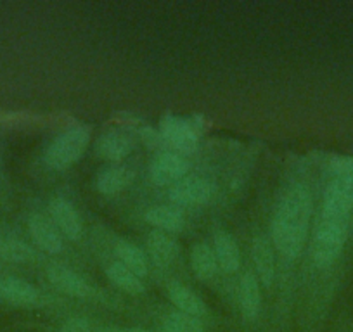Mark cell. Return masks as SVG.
Instances as JSON below:
<instances>
[{
    "mask_svg": "<svg viewBox=\"0 0 353 332\" xmlns=\"http://www.w3.org/2000/svg\"><path fill=\"white\" fill-rule=\"evenodd\" d=\"M237 303L244 320H254L261 310L260 280L251 272L244 273L237 286Z\"/></svg>",
    "mask_w": 353,
    "mask_h": 332,
    "instance_id": "5bb4252c",
    "label": "cell"
},
{
    "mask_svg": "<svg viewBox=\"0 0 353 332\" xmlns=\"http://www.w3.org/2000/svg\"><path fill=\"white\" fill-rule=\"evenodd\" d=\"M251 256H253L256 279L263 287H272L276 282V256H274V244L263 236H256L251 244Z\"/></svg>",
    "mask_w": 353,
    "mask_h": 332,
    "instance_id": "ba28073f",
    "label": "cell"
},
{
    "mask_svg": "<svg viewBox=\"0 0 353 332\" xmlns=\"http://www.w3.org/2000/svg\"><path fill=\"white\" fill-rule=\"evenodd\" d=\"M170 301L176 307V310L185 315H191L194 318H201L206 315V303L201 300V296L189 289L188 286L181 282H170L166 286Z\"/></svg>",
    "mask_w": 353,
    "mask_h": 332,
    "instance_id": "e0dca14e",
    "label": "cell"
},
{
    "mask_svg": "<svg viewBox=\"0 0 353 332\" xmlns=\"http://www.w3.org/2000/svg\"><path fill=\"white\" fill-rule=\"evenodd\" d=\"M90 128L87 125H77L57 135L43 152V161L50 170H66L80 161L90 144Z\"/></svg>",
    "mask_w": 353,
    "mask_h": 332,
    "instance_id": "7a4b0ae2",
    "label": "cell"
},
{
    "mask_svg": "<svg viewBox=\"0 0 353 332\" xmlns=\"http://www.w3.org/2000/svg\"><path fill=\"white\" fill-rule=\"evenodd\" d=\"M118 332H151V331H145V329H141V327H128V329H121V331Z\"/></svg>",
    "mask_w": 353,
    "mask_h": 332,
    "instance_id": "4316f807",
    "label": "cell"
},
{
    "mask_svg": "<svg viewBox=\"0 0 353 332\" xmlns=\"http://www.w3.org/2000/svg\"><path fill=\"white\" fill-rule=\"evenodd\" d=\"M106 276L118 289L125 291L127 294H142L145 291L144 282H142L141 277L135 276L134 272L127 269V267L121 265L120 262H113L110 267L106 269Z\"/></svg>",
    "mask_w": 353,
    "mask_h": 332,
    "instance_id": "7402d4cb",
    "label": "cell"
},
{
    "mask_svg": "<svg viewBox=\"0 0 353 332\" xmlns=\"http://www.w3.org/2000/svg\"><path fill=\"white\" fill-rule=\"evenodd\" d=\"M145 246H148L149 258L158 267H170L181 253L179 242L170 234L161 232V230H151L148 234Z\"/></svg>",
    "mask_w": 353,
    "mask_h": 332,
    "instance_id": "9a60e30c",
    "label": "cell"
},
{
    "mask_svg": "<svg viewBox=\"0 0 353 332\" xmlns=\"http://www.w3.org/2000/svg\"><path fill=\"white\" fill-rule=\"evenodd\" d=\"M191 269L199 280H210L219 272L213 247L206 242H196L191 247Z\"/></svg>",
    "mask_w": 353,
    "mask_h": 332,
    "instance_id": "44dd1931",
    "label": "cell"
},
{
    "mask_svg": "<svg viewBox=\"0 0 353 332\" xmlns=\"http://www.w3.org/2000/svg\"><path fill=\"white\" fill-rule=\"evenodd\" d=\"M59 332H92V331H90V325H88V322L85 320V318L73 317L61 325Z\"/></svg>",
    "mask_w": 353,
    "mask_h": 332,
    "instance_id": "d4e9b609",
    "label": "cell"
},
{
    "mask_svg": "<svg viewBox=\"0 0 353 332\" xmlns=\"http://www.w3.org/2000/svg\"><path fill=\"white\" fill-rule=\"evenodd\" d=\"M28 230L32 239L42 251L50 253V255L63 251V236L50 218L35 213L28 218Z\"/></svg>",
    "mask_w": 353,
    "mask_h": 332,
    "instance_id": "30bf717a",
    "label": "cell"
},
{
    "mask_svg": "<svg viewBox=\"0 0 353 332\" xmlns=\"http://www.w3.org/2000/svg\"><path fill=\"white\" fill-rule=\"evenodd\" d=\"M114 253L118 256V262L123 267H127L130 272H134L137 277H145L149 273V256L144 249L135 246L134 242L127 239L118 240L114 246Z\"/></svg>",
    "mask_w": 353,
    "mask_h": 332,
    "instance_id": "d6986e66",
    "label": "cell"
},
{
    "mask_svg": "<svg viewBox=\"0 0 353 332\" xmlns=\"http://www.w3.org/2000/svg\"><path fill=\"white\" fill-rule=\"evenodd\" d=\"M332 170H334V174H353V156L334 159Z\"/></svg>",
    "mask_w": 353,
    "mask_h": 332,
    "instance_id": "484cf974",
    "label": "cell"
},
{
    "mask_svg": "<svg viewBox=\"0 0 353 332\" xmlns=\"http://www.w3.org/2000/svg\"><path fill=\"white\" fill-rule=\"evenodd\" d=\"M132 174L125 166H106L97 174L96 187L103 196H117L130 185Z\"/></svg>",
    "mask_w": 353,
    "mask_h": 332,
    "instance_id": "ffe728a7",
    "label": "cell"
},
{
    "mask_svg": "<svg viewBox=\"0 0 353 332\" xmlns=\"http://www.w3.org/2000/svg\"><path fill=\"white\" fill-rule=\"evenodd\" d=\"M314 201L303 184H294L281 196L272 216V244L288 260H296L303 251L310 229Z\"/></svg>",
    "mask_w": 353,
    "mask_h": 332,
    "instance_id": "6da1fadb",
    "label": "cell"
},
{
    "mask_svg": "<svg viewBox=\"0 0 353 332\" xmlns=\"http://www.w3.org/2000/svg\"><path fill=\"white\" fill-rule=\"evenodd\" d=\"M213 251H215L219 269L225 273H236L241 267V249L236 239L227 230H219L213 236Z\"/></svg>",
    "mask_w": 353,
    "mask_h": 332,
    "instance_id": "2e32d148",
    "label": "cell"
},
{
    "mask_svg": "<svg viewBox=\"0 0 353 332\" xmlns=\"http://www.w3.org/2000/svg\"><path fill=\"white\" fill-rule=\"evenodd\" d=\"M151 178L156 185H175L176 182H181L185 178L191 170V163L188 158L176 152H159L151 163Z\"/></svg>",
    "mask_w": 353,
    "mask_h": 332,
    "instance_id": "8992f818",
    "label": "cell"
},
{
    "mask_svg": "<svg viewBox=\"0 0 353 332\" xmlns=\"http://www.w3.org/2000/svg\"><path fill=\"white\" fill-rule=\"evenodd\" d=\"M135 147L134 135L125 130H110L97 138V154L108 161H123Z\"/></svg>",
    "mask_w": 353,
    "mask_h": 332,
    "instance_id": "4fadbf2b",
    "label": "cell"
},
{
    "mask_svg": "<svg viewBox=\"0 0 353 332\" xmlns=\"http://www.w3.org/2000/svg\"><path fill=\"white\" fill-rule=\"evenodd\" d=\"M348 234L346 220L321 216L314 240H312V260L319 269L332 265L341 255Z\"/></svg>",
    "mask_w": 353,
    "mask_h": 332,
    "instance_id": "3957f363",
    "label": "cell"
},
{
    "mask_svg": "<svg viewBox=\"0 0 353 332\" xmlns=\"http://www.w3.org/2000/svg\"><path fill=\"white\" fill-rule=\"evenodd\" d=\"M163 332H205L199 318L182 311H172L163 318Z\"/></svg>",
    "mask_w": 353,
    "mask_h": 332,
    "instance_id": "cb8c5ba5",
    "label": "cell"
},
{
    "mask_svg": "<svg viewBox=\"0 0 353 332\" xmlns=\"http://www.w3.org/2000/svg\"><path fill=\"white\" fill-rule=\"evenodd\" d=\"M353 208V174H336L329 182L322 203V216L348 220Z\"/></svg>",
    "mask_w": 353,
    "mask_h": 332,
    "instance_id": "277c9868",
    "label": "cell"
},
{
    "mask_svg": "<svg viewBox=\"0 0 353 332\" xmlns=\"http://www.w3.org/2000/svg\"><path fill=\"white\" fill-rule=\"evenodd\" d=\"M145 222L154 227V230H161L165 234H179L184 229L185 216L175 206H152L145 213Z\"/></svg>",
    "mask_w": 353,
    "mask_h": 332,
    "instance_id": "ac0fdd59",
    "label": "cell"
},
{
    "mask_svg": "<svg viewBox=\"0 0 353 332\" xmlns=\"http://www.w3.org/2000/svg\"><path fill=\"white\" fill-rule=\"evenodd\" d=\"M159 134H161L163 142L168 144L176 154H192L198 149V132L189 120L168 114L159 123Z\"/></svg>",
    "mask_w": 353,
    "mask_h": 332,
    "instance_id": "5b68a950",
    "label": "cell"
},
{
    "mask_svg": "<svg viewBox=\"0 0 353 332\" xmlns=\"http://www.w3.org/2000/svg\"><path fill=\"white\" fill-rule=\"evenodd\" d=\"M47 279L59 293L66 294L70 298L83 300V298L90 296V293H92L88 282L80 273L64 265H50L47 269Z\"/></svg>",
    "mask_w": 353,
    "mask_h": 332,
    "instance_id": "9c48e42d",
    "label": "cell"
},
{
    "mask_svg": "<svg viewBox=\"0 0 353 332\" xmlns=\"http://www.w3.org/2000/svg\"><path fill=\"white\" fill-rule=\"evenodd\" d=\"M50 220L61 236H64L70 240H78L81 237V220L74 206L64 198H54L49 203Z\"/></svg>",
    "mask_w": 353,
    "mask_h": 332,
    "instance_id": "7c38bea8",
    "label": "cell"
},
{
    "mask_svg": "<svg viewBox=\"0 0 353 332\" xmlns=\"http://www.w3.org/2000/svg\"><path fill=\"white\" fill-rule=\"evenodd\" d=\"M0 300L12 307L28 308L39 303L40 294L33 284L19 277L2 276L0 277Z\"/></svg>",
    "mask_w": 353,
    "mask_h": 332,
    "instance_id": "8fae6325",
    "label": "cell"
},
{
    "mask_svg": "<svg viewBox=\"0 0 353 332\" xmlns=\"http://www.w3.org/2000/svg\"><path fill=\"white\" fill-rule=\"evenodd\" d=\"M35 258V251L30 244L18 237H2L0 239V260L9 263H28Z\"/></svg>",
    "mask_w": 353,
    "mask_h": 332,
    "instance_id": "603a6c76",
    "label": "cell"
},
{
    "mask_svg": "<svg viewBox=\"0 0 353 332\" xmlns=\"http://www.w3.org/2000/svg\"><path fill=\"white\" fill-rule=\"evenodd\" d=\"M213 194V185L206 178L188 175L181 182L170 187V201L175 206H201L210 201Z\"/></svg>",
    "mask_w": 353,
    "mask_h": 332,
    "instance_id": "52a82bcc",
    "label": "cell"
}]
</instances>
